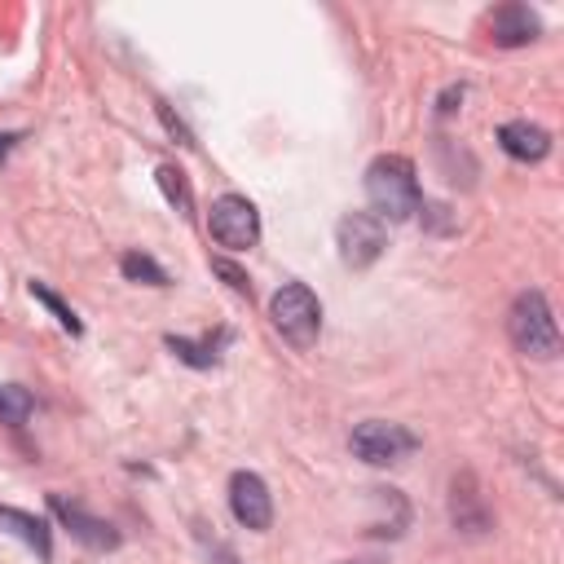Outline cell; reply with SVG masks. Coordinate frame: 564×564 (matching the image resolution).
Wrapping results in <instances>:
<instances>
[{"label":"cell","instance_id":"obj_19","mask_svg":"<svg viewBox=\"0 0 564 564\" xmlns=\"http://www.w3.org/2000/svg\"><path fill=\"white\" fill-rule=\"evenodd\" d=\"M154 110H159V119H163V128H167V132H172V137H176L181 145H194V137H189V128H185V123H181V119L172 115V106H167V101H154Z\"/></svg>","mask_w":564,"mask_h":564},{"label":"cell","instance_id":"obj_2","mask_svg":"<svg viewBox=\"0 0 564 564\" xmlns=\"http://www.w3.org/2000/svg\"><path fill=\"white\" fill-rule=\"evenodd\" d=\"M507 335L511 344L524 352V357H538V361H551L560 352V326H555V313L546 304L542 291H520L507 308Z\"/></svg>","mask_w":564,"mask_h":564},{"label":"cell","instance_id":"obj_13","mask_svg":"<svg viewBox=\"0 0 564 564\" xmlns=\"http://www.w3.org/2000/svg\"><path fill=\"white\" fill-rule=\"evenodd\" d=\"M154 181H159V189H163V198L189 220L194 216V194H189V181H185V172L176 167V163H159V172H154Z\"/></svg>","mask_w":564,"mask_h":564},{"label":"cell","instance_id":"obj_5","mask_svg":"<svg viewBox=\"0 0 564 564\" xmlns=\"http://www.w3.org/2000/svg\"><path fill=\"white\" fill-rule=\"evenodd\" d=\"M207 229H212V238L220 247L247 251V247L260 242V212H256V203L247 194H220L212 203V212H207Z\"/></svg>","mask_w":564,"mask_h":564},{"label":"cell","instance_id":"obj_1","mask_svg":"<svg viewBox=\"0 0 564 564\" xmlns=\"http://www.w3.org/2000/svg\"><path fill=\"white\" fill-rule=\"evenodd\" d=\"M366 198L375 207V216L388 225L410 220L423 207V189H419V172L405 154H379L366 167Z\"/></svg>","mask_w":564,"mask_h":564},{"label":"cell","instance_id":"obj_7","mask_svg":"<svg viewBox=\"0 0 564 564\" xmlns=\"http://www.w3.org/2000/svg\"><path fill=\"white\" fill-rule=\"evenodd\" d=\"M229 511L242 529H256L264 533L273 524V498H269V485L256 476V471H234L229 476Z\"/></svg>","mask_w":564,"mask_h":564},{"label":"cell","instance_id":"obj_9","mask_svg":"<svg viewBox=\"0 0 564 564\" xmlns=\"http://www.w3.org/2000/svg\"><path fill=\"white\" fill-rule=\"evenodd\" d=\"M538 35H542V22H538V13H533L529 4H520V0L498 4L494 18H489V40H494L498 48H520V44H529V40H538Z\"/></svg>","mask_w":564,"mask_h":564},{"label":"cell","instance_id":"obj_12","mask_svg":"<svg viewBox=\"0 0 564 564\" xmlns=\"http://www.w3.org/2000/svg\"><path fill=\"white\" fill-rule=\"evenodd\" d=\"M0 533L18 538V542H22V546H31L40 560H53V529H48V520H40V516H31V511H22V507H4V502H0Z\"/></svg>","mask_w":564,"mask_h":564},{"label":"cell","instance_id":"obj_10","mask_svg":"<svg viewBox=\"0 0 564 564\" xmlns=\"http://www.w3.org/2000/svg\"><path fill=\"white\" fill-rule=\"evenodd\" d=\"M498 145L507 159L516 163H542L551 154V132L542 123H529V119H511L498 128Z\"/></svg>","mask_w":564,"mask_h":564},{"label":"cell","instance_id":"obj_18","mask_svg":"<svg viewBox=\"0 0 564 564\" xmlns=\"http://www.w3.org/2000/svg\"><path fill=\"white\" fill-rule=\"evenodd\" d=\"M212 273H220L238 295H251V278H247L238 264H229V260H212Z\"/></svg>","mask_w":564,"mask_h":564},{"label":"cell","instance_id":"obj_8","mask_svg":"<svg viewBox=\"0 0 564 564\" xmlns=\"http://www.w3.org/2000/svg\"><path fill=\"white\" fill-rule=\"evenodd\" d=\"M48 507H53V516L70 529V538H75V542H84L88 551H115V546H119L115 524H110V520H101V516H93V511H84V507H79V502H70L66 494H48Z\"/></svg>","mask_w":564,"mask_h":564},{"label":"cell","instance_id":"obj_14","mask_svg":"<svg viewBox=\"0 0 564 564\" xmlns=\"http://www.w3.org/2000/svg\"><path fill=\"white\" fill-rule=\"evenodd\" d=\"M119 269H123V278L128 282H145V286H167V269L154 260V256H145V251H128L123 260H119Z\"/></svg>","mask_w":564,"mask_h":564},{"label":"cell","instance_id":"obj_22","mask_svg":"<svg viewBox=\"0 0 564 564\" xmlns=\"http://www.w3.org/2000/svg\"><path fill=\"white\" fill-rule=\"evenodd\" d=\"M9 145H13V137H0V159L9 154Z\"/></svg>","mask_w":564,"mask_h":564},{"label":"cell","instance_id":"obj_6","mask_svg":"<svg viewBox=\"0 0 564 564\" xmlns=\"http://www.w3.org/2000/svg\"><path fill=\"white\" fill-rule=\"evenodd\" d=\"M335 247L348 269H370L388 247V225L375 212H348L335 225Z\"/></svg>","mask_w":564,"mask_h":564},{"label":"cell","instance_id":"obj_20","mask_svg":"<svg viewBox=\"0 0 564 564\" xmlns=\"http://www.w3.org/2000/svg\"><path fill=\"white\" fill-rule=\"evenodd\" d=\"M454 101H463V84H449L436 101V115H454Z\"/></svg>","mask_w":564,"mask_h":564},{"label":"cell","instance_id":"obj_23","mask_svg":"<svg viewBox=\"0 0 564 564\" xmlns=\"http://www.w3.org/2000/svg\"><path fill=\"white\" fill-rule=\"evenodd\" d=\"M339 564H379V560H339Z\"/></svg>","mask_w":564,"mask_h":564},{"label":"cell","instance_id":"obj_15","mask_svg":"<svg viewBox=\"0 0 564 564\" xmlns=\"http://www.w3.org/2000/svg\"><path fill=\"white\" fill-rule=\"evenodd\" d=\"M26 291H31V295H35V300H40V304H44V308L57 317V326H62V330H70V335H79V330H84V322L75 317V308H70L62 295H53L44 282H35V278H31V282H26Z\"/></svg>","mask_w":564,"mask_h":564},{"label":"cell","instance_id":"obj_3","mask_svg":"<svg viewBox=\"0 0 564 564\" xmlns=\"http://www.w3.org/2000/svg\"><path fill=\"white\" fill-rule=\"evenodd\" d=\"M269 317H273V326L282 330L286 344H295V348H313L317 344L322 304L304 282H282L273 291V300H269Z\"/></svg>","mask_w":564,"mask_h":564},{"label":"cell","instance_id":"obj_11","mask_svg":"<svg viewBox=\"0 0 564 564\" xmlns=\"http://www.w3.org/2000/svg\"><path fill=\"white\" fill-rule=\"evenodd\" d=\"M449 520L463 533H485L489 529V511L480 502V489H476V476L471 471L454 476V485H449Z\"/></svg>","mask_w":564,"mask_h":564},{"label":"cell","instance_id":"obj_21","mask_svg":"<svg viewBox=\"0 0 564 564\" xmlns=\"http://www.w3.org/2000/svg\"><path fill=\"white\" fill-rule=\"evenodd\" d=\"M212 564H242V560L234 555V546H212Z\"/></svg>","mask_w":564,"mask_h":564},{"label":"cell","instance_id":"obj_4","mask_svg":"<svg viewBox=\"0 0 564 564\" xmlns=\"http://www.w3.org/2000/svg\"><path fill=\"white\" fill-rule=\"evenodd\" d=\"M352 454L370 467H392V463H405L414 449H419V436L405 427V423H388V419H366L352 427L348 436Z\"/></svg>","mask_w":564,"mask_h":564},{"label":"cell","instance_id":"obj_16","mask_svg":"<svg viewBox=\"0 0 564 564\" xmlns=\"http://www.w3.org/2000/svg\"><path fill=\"white\" fill-rule=\"evenodd\" d=\"M31 410H35V397L26 392V388H18V383H0V423H26L31 419Z\"/></svg>","mask_w":564,"mask_h":564},{"label":"cell","instance_id":"obj_17","mask_svg":"<svg viewBox=\"0 0 564 564\" xmlns=\"http://www.w3.org/2000/svg\"><path fill=\"white\" fill-rule=\"evenodd\" d=\"M167 348H172L185 366H194V370H212V366H216V348H212V344H194V339H185V335H167Z\"/></svg>","mask_w":564,"mask_h":564}]
</instances>
